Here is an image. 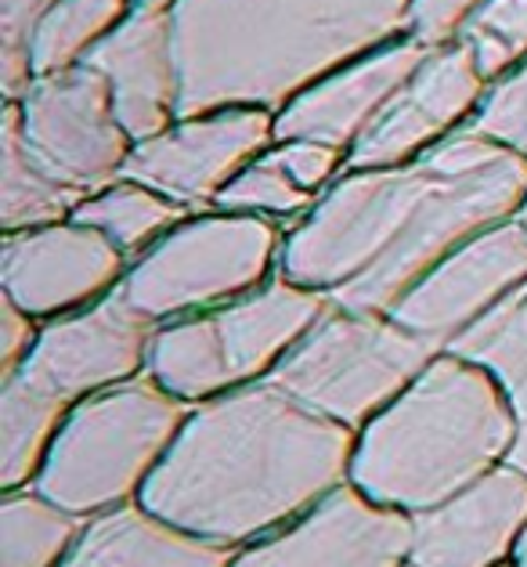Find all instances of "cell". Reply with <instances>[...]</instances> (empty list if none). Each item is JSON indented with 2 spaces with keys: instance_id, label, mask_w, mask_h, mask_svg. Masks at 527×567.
I'll list each match as a JSON object with an SVG mask.
<instances>
[{
  "instance_id": "1",
  "label": "cell",
  "mask_w": 527,
  "mask_h": 567,
  "mask_svg": "<svg viewBox=\"0 0 527 567\" xmlns=\"http://www.w3.org/2000/svg\"><path fill=\"white\" fill-rule=\"evenodd\" d=\"M527 159L474 127L426 156L380 171H343L286 235L279 275L365 315L397 300L474 235L520 214Z\"/></svg>"
},
{
  "instance_id": "2",
  "label": "cell",
  "mask_w": 527,
  "mask_h": 567,
  "mask_svg": "<svg viewBox=\"0 0 527 567\" xmlns=\"http://www.w3.org/2000/svg\"><path fill=\"white\" fill-rule=\"evenodd\" d=\"M358 434L275 383L192 409L142 506L203 543L246 549L351 484Z\"/></svg>"
},
{
  "instance_id": "3",
  "label": "cell",
  "mask_w": 527,
  "mask_h": 567,
  "mask_svg": "<svg viewBox=\"0 0 527 567\" xmlns=\"http://www.w3.org/2000/svg\"><path fill=\"white\" fill-rule=\"evenodd\" d=\"M412 0H174L182 116L279 113L332 69L409 37Z\"/></svg>"
},
{
  "instance_id": "4",
  "label": "cell",
  "mask_w": 527,
  "mask_h": 567,
  "mask_svg": "<svg viewBox=\"0 0 527 567\" xmlns=\"http://www.w3.org/2000/svg\"><path fill=\"white\" fill-rule=\"evenodd\" d=\"M517 412L488 369L441 351L405 394L358 434L351 484L420 517L513 460Z\"/></svg>"
},
{
  "instance_id": "5",
  "label": "cell",
  "mask_w": 527,
  "mask_h": 567,
  "mask_svg": "<svg viewBox=\"0 0 527 567\" xmlns=\"http://www.w3.org/2000/svg\"><path fill=\"white\" fill-rule=\"evenodd\" d=\"M192 409L137 377L69 412L33 488L83 520L142 503Z\"/></svg>"
},
{
  "instance_id": "6",
  "label": "cell",
  "mask_w": 527,
  "mask_h": 567,
  "mask_svg": "<svg viewBox=\"0 0 527 567\" xmlns=\"http://www.w3.org/2000/svg\"><path fill=\"white\" fill-rule=\"evenodd\" d=\"M437 354V348L397 326L391 315H365L332 303L268 383L318 416L362 434Z\"/></svg>"
},
{
  "instance_id": "7",
  "label": "cell",
  "mask_w": 527,
  "mask_h": 567,
  "mask_svg": "<svg viewBox=\"0 0 527 567\" xmlns=\"http://www.w3.org/2000/svg\"><path fill=\"white\" fill-rule=\"evenodd\" d=\"M289 228L268 217L206 210L131 265L120 297L148 322L210 315L279 275Z\"/></svg>"
},
{
  "instance_id": "8",
  "label": "cell",
  "mask_w": 527,
  "mask_h": 567,
  "mask_svg": "<svg viewBox=\"0 0 527 567\" xmlns=\"http://www.w3.org/2000/svg\"><path fill=\"white\" fill-rule=\"evenodd\" d=\"M16 105L25 145L62 185L94 196L123 177L134 137L123 131L113 91L99 69L76 65L40 76Z\"/></svg>"
},
{
  "instance_id": "9",
  "label": "cell",
  "mask_w": 527,
  "mask_h": 567,
  "mask_svg": "<svg viewBox=\"0 0 527 567\" xmlns=\"http://www.w3.org/2000/svg\"><path fill=\"white\" fill-rule=\"evenodd\" d=\"M275 145V113L257 105H231L182 116L163 134L137 142L123 177L185 206L188 214L214 210L220 192L249 163Z\"/></svg>"
},
{
  "instance_id": "10",
  "label": "cell",
  "mask_w": 527,
  "mask_h": 567,
  "mask_svg": "<svg viewBox=\"0 0 527 567\" xmlns=\"http://www.w3.org/2000/svg\"><path fill=\"white\" fill-rule=\"evenodd\" d=\"M127 271L131 260L80 220L0 239V297L19 303L37 322H54L113 297Z\"/></svg>"
},
{
  "instance_id": "11",
  "label": "cell",
  "mask_w": 527,
  "mask_h": 567,
  "mask_svg": "<svg viewBox=\"0 0 527 567\" xmlns=\"http://www.w3.org/2000/svg\"><path fill=\"white\" fill-rule=\"evenodd\" d=\"M527 282V228L517 217L474 235L426 271L391 318L430 348L448 351L484 315Z\"/></svg>"
},
{
  "instance_id": "12",
  "label": "cell",
  "mask_w": 527,
  "mask_h": 567,
  "mask_svg": "<svg viewBox=\"0 0 527 567\" xmlns=\"http://www.w3.org/2000/svg\"><path fill=\"white\" fill-rule=\"evenodd\" d=\"M152 333L156 322L134 311L116 289L91 308L40 326L33 351L16 377L80 405L83 398L145 377Z\"/></svg>"
},
{
  "instance_id": "13",
  "label": "cell",
  "mask_w": 527,
  "mask_h": 567,
  "mask_svg": "<svg viewBox=\"0 0 527 567\" xmlns=\"http://www.w3.org/2000/svg\"><path fill=\"white\" fill-rule=\"evenodd\" d=\"M488 76L480 73L463 40L434 48L430 59L415 69V76L394 94L369 134L351 148L347 171H380L401 167L426 156L445 137L459 134L477 116L488 99Z\"/></svg>"
},
{
  "instance_id": "14",
  "label": "cell",
  "mask_w": 527,
  "mask_h": 567,
  "mask_svg": "<svg viewBox=\"0 0 527 567\" xmlns=\"http://www.w3.org/2000/svg\"><path fill=\"white\" fill-rule=\"evenodd\" d=\"M412 517L343 484L289 528L235 553L231 567H405Z\"/></svg>"
},
{
  "instance_id": "15",
  "label": "cell",
  "mask_w": 527,
  "mask_h": 567,
  "mask_svg": "<svg viewBox=\"0 0 527 567\" xmlns=\"http://www.w3.org/2000/svg\"><path fill=\"white\" fill-rule=\"evenodd\" d=\"M430 51L434 48L401 37L394 44L332 69L329 76L300 91L293 102L275 113V142L303 137V142H322L351 156V148L394 102V94L430 59Z\"/></svg>"
},
{
  "instance_id": "16",
  "label": "cell",
  "mask_w": 527,
  "mask_h": 567,
  "mask_svg": "<svg viewBox=\"0 0 527 567\" xmlns=\"http://www.w3.org/2000/svg\"><path fill=\"white\" fill-rule=\"evenodd\" d=\"M527 535V470L503 463L455 499L412 517V564L503 567Z\"/></svg>"
},
{
  "instance_id": "17",
  "label": "cell",
  "mask_w": 527,
  "mask_h": 567,
  "mask_svg": "<svg viewBox=\"0 0 527 567\" xmlns=\"http://www.w3.org/2000/svg\"><path fill=\"white\" fill-rule=\"evenodd\" d=\"M108 80L116 116L137 142L182 120V69L174 51L170 4H142L108 33L83 62Z\"/></svg>"
},
{
  "instance_id": "18",
  "label": "cell",
  "mask_w": 527,
  "mask_h": 567,
  "mask_svg": "<svg viewBox=\"0 0 527 567\" xmlns=\"http://www.w3.org/2000/svg\"><path fill=\"white\" fill-rule=\"evenodd\" d=\"M329 308L326 293L275 275L254 293L210 311L235 391L268 380Z\"/></svg>"
},
{
  "instance_id": "19",
  "label": "cell",
  "mask_w": 527,
  "mask_h": 567,
  "mask_svg": "<svg viewBox=\"0 0 527 567\" xmlns=\"http://www.w3.org/2000/svg\"><path fill=\"white\" fill-rule=\"evenodd\" d=\"M235 553L166 524L142 503L87 520L62 567H231Z\"/></svg>"
},
{
  "instance_id": "20",
  "label": "cell",
  "mask_w": 527,
  "mask_h": 567,
  "mask_svg": "<svg viewBox=\"0 0 527 567\" xmlns=\"http://www.w3.org/2000/svg\"><path fill=\"white\" fill-rule=\"evenodd\" d=\"M83 199L87 196L62 185L33 156L22 134L19 105L4 102V120H0V228L4 235L73 220Z\"/></svg>"
},
{
  "instance_id": "21",
  "label": "cell",
  "mask_w": 527,
  "mask_h": 567,
  "mask_svg": "<svg viewBox=\"0 0 527 567\" xmlns=\"http://www.w3.org/2000/svg\"><path fill=\"white\" fill-rule=\"evenodd\" d=\"M145 377L159 383L166 394L185 401L188 409L206 405V401L220 394H231L235 383L228 377L214 315H192L156 326Z\"/></svg>"
},
{
  "instance_id": "22",
  "label": "cell",
  "mask_w": 527,
  "mask_h": 567,
  "mask_svg": "<svg viewBox=\"0 0 527 567\" xmlns=\"http://www.w3.org/2000/svg\"><path fill=\"white\" fill-rule=\"evenodd\" d=\"M73 409L25 377L0 380V495L33 488Z\"/></svg>"
},
{
  "instance_id": "23",
  "label": "cell",
  "mask_w": 527,
  "mask_h": 567,
  "mask_svg": "<svg viewBox=\"0 0 527 567\" xmlns=\"http://www.w3.org/2000/svg\"><path fill=\"white\" fill-rule=\"evenodd\" d=\"M188 217L192 214L185 206H177L174 199H166L137 182H127V177L87 196L73 214V220H80V225L102 231L131 265L142 254H148L163 235L185 225Z\"/></svg>"
},
{
  "instance_id": "24",
  "label": "cell",
  "mask_w": 527,
  "mask_h": 567,
  "mask_svg": "<svg viewBox=\"0 0 527 567\" xmlns=\"http://www.w3.org/2000/svg\"><path fill=\"white\" fill-rule=\"evenodd\" d=\"M87 520L54 506L37 488L0 495V567H62Z\"/></svg>"
},
{
  "instance_id": "25",
  "label": "cell",
  "mask_w": 527,
  "mask_h": 567,
  "mask_svg": "<svg viewBox=\"0 0 527 567\" xmlns=\"http://www.w3.org/2000/svg\"><path fill=\"white\" fill-rule=\"evenodd\" d=\"M134 8L137 0H54L37 37V80L83 65Z\"/></svg>"
},
{
  "instance_id": "26",
  "label": "cell",
  "mask_w": 527,
  "mask_h": 567,
  "mask_svg": "<svg viewBox=\"0 0 527 567\" xmlns=\"http://www.w3.org/2000/svg\"><path fill=\"white\" fill-rule=\"evenodd\" d=\"M448 351L488 369L509 391L527 372V282L498 303L492 315H484Z\"/></svg>"
},
{
  "instance_id": "27",
  "label": "cell",
  "mask_w": 527,
  "mask_h": 567,
  "mask_svg": "<svg viewBox=\"0 0 527 567\" xmlns=\"http://www.w3.org/2000/svg\"><path fill=\"white\" fill-rule=\"evenodd\" d=\"M318 206V196L303 192L293 177H289L279 163L271 159V152H264L249 167L235 177V182L220 192L214 210L225 214H249V217H268L279 225L293 228Z\"/></svg>"
},
{
  "instance_id": "28",
  "label": "cell",
  "mask_w": 527,
  "mask_h": 567,
  "mask_svg": "<svg viewBox=\"0 0 527 567\" xmlns=\"http://www.w3.org/2000/svg\"><path fill=\"white\" fill-rule=\"evenodd\" d=\"M488 84L527 62V0H488L459 33Z\"/></svg>"
},
{
  "instance_id": "29",
  "label": "cell",
  "mask_w": 527,
  "mask_h": 567,
  "mask_svg": "<svg viewBox=\"0 0 527 567\" xmlns=\"http://www.w3.org/2000/svg\"><path fill=\"white\" fill-rule=\"evenodd\" d=\"M54 0H0V91L4 102H22L37 84V37Z\"/></svg>"
},
{
  "instance_id": "30",
  "label": "cell",
  "mask_w": 527,
  "mask_h": 567,
  "mask_svg": "<svg viewBox=\"0 0 527 567\" xmlns=\"http://www.w3.org/2000/svg\"><path fill=\"white\" fill-rule=\"evenodd\" d=\"M469 127L495 137L498 145L520 152L527 159V62L492 84L488 99L477 109Z\"/></svg>"
},
{
  "instance_id": "31",
  "label": "cell",
  "mask_w": 527,
  "mask_h": 567,
  "mask_svg": "<svg viewBox=\"0 0 527 567\" xmlns=\"http://www.w3.org/2000/svg\"><path fill=\"white\" fill-rule=\"evenodd\" d=\"M268 152H271V159L279 163V167L293 177L303 192H311V196H318V199H322L347 171V152L329 148L322 142L289 137V142H275Z\"/></svg>"
},
{
  "instance_id": "32",
  "label": "cell",
  "mask_w": 527,
  "mask_h": 567,
  "mask_svg": "<svg viewBox=\"0 0 527 567\" xmlns=\"http://www.w3.org/2000/svg\"><path fill=\"white\" fill-rule=\"evenodd\" d=\"M488 0H412L409 8V37L420 40L426 48H445L455 44L466 22Z\"/></svg>"
},
{
  "instance_id": "33",
  "label": "cell",
  "mask_w": 527,
  "mask_h": 567,
  "mask_svg": "<svg viewBox=\"0 0 527 567\" xmlns=\"http://www.w3.org/2000/svg\"><path fill=\"white\" fill-rule=\"evenodd\" d=\"M40 326L33 315H25L19 303H11L0 297V380L16 377V372L25 365L33 343L40 337Z\"/></svg>"
},
{
  "instance_id": "34",
  "label": "cell",
  "mask_w": 527,
  "mask_h": 567,
  "mask_svg": "<svg viewBox=\"0 0 527 567\" xmlns=\"http://www.w3.org/2000/svg\"><path fill=\"white\" fill-rule=\"evenodd\" d=\"M509 401H513V412H517V426H520V434H517V449H513V466H520L527 470V372L509 386Z\"/></svg>"
},
{
  "instance_id": "35",
  "label": "cell",
  "mask_w": 527,
  "mask_h": 567,
  "mask_svg": "<svg viewBox=\"0 0 527 567\" xmlns=\"http://www.w3.org/2000/svg\"><path fill=\"white\" fill-rule=\"evenodd\" d=\"M517 567H527V535H524V543H520V549H517V560H513Z\"/></svg>"
},
{
  "instance_id": "36",
  "label": "cell",
  "mask_w": 527,
  "mask_h": 567,
  "mask_svg": "<svg viewBox=\"0 0 527 567\" xmlns=\"http://www.w3.org/2000/svg\"><path fill=\"white\" fill-rule=\"evenodd\" d=\"M517 220L527 228V199H524V206H520V214H517Z\"/></svg>"
},
{
  "instance_id": "37",
  "label": "cell",
  "mask_w": 527,
  "mask_h": 567,
  "mask_svg": "<svg viewBox=\"0 0 527 567\" xmlns=\"http://www.w3.org/2000/svg\"><path fill=\"white\" fill-rule=\"evenodd\" d=\"M142 4H174V0H142Z\"/></svg>"
},
{
  "instance_id": "38",
  "label": "cell",
  "mask_w": 527,
  "mask_h": 567,
  "mask_svg": "<svg viewBox=\"0 0 527 567\" xmlns=\"http://www.w3.org/2000/svg\"><path fill=\"white\" fill-rule=\"evenodd\" d=\"M405 567H420V564H412V560H409V564H405Z\"/></svg>"
},
{
  "instance_id": "39",
  "label": "cell",
  "mask_w": 527,
  "mask_h": 567,
  "mask_svg": "<svg viewBox=\"0 0 527 567\" xmlns=\"http://www.w3.org/2000/svg\"><path fill=\"white\" fill-rule=\"evenodd\" d=\"M503 567H517V564H503Z\"/></svg>"
}]
</instances>
